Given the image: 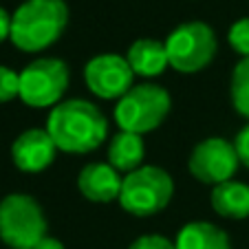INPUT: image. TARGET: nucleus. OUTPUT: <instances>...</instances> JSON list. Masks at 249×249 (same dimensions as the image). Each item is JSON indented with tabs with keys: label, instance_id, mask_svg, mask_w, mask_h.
<instances>
[{
	"label": "nucleus",
	"instance_id": "6",
	"mask_svg": "<svg viewBox=\"0 0 249 249\" xmlns=\"http://www.w3.org/2000/svg\"><path fill=\"white\" fill-rule=\"evenodd\" d=\"M170 66L179 73H198L216 55V36L214 29L205 22H185L179 24L165 40Z\"/></svg>",
	"mask_w": 249,
	"mask_h": 249
},
{
	"label": "nucleus",
	"instance_id": "21",
	"mask_svg": "<svg viewBox=\"0 0 249 249\" xmlns=\"http://www.w3.org/2000/svg\"><path fill=\"white\" fill-rule=\"evenodd\" d=\"M11 38V16L7 14V9L0 7V42Z\"/></svg>",
	"mask_w": 249,
	"mask_h": 249
},
{
	"label": "nucleus",
	"instance_id": "17",
	"mask_svg": "<svg viewBox=\"0 0 249 249\" xmlns=\"http://www.w3.org/2000/svg\"><path fill=\"white\" fill-rule=\"evenodd\" d=\"M230 44L240 57H249V18L236 20L230 27Z\"/></svg>",
	"mask_w": 249,
	"mask_h": 249
},
{
	"label": "nucleus",
	"instance_id": "7",
	"mask_svg": "<svg viewBox=\"0 0 249 249\" xmlns=\"http://www.w3.org/2000/svg\"><path fill=\"white\" fill-rule=\"evenodd\" d=\"M69 86V66L57 57H38L20 71V93L31 108L57 106Z\"/></svg>",
	"mask_w": 249,
	"mask_h": 249
},
{
	"label": "nucleus",
	"instance_id": "12",
	"mask_svg": "<svg viewBox=\"0 0 249 249\" xmlns=\"http://www.w3.org/2000/svg\"><path fill=\"white\" fill-rule=\"evenodd\" d=\"M126 60L132 73L141 77H157L170 66L165 44L152 38H141L132 42L126 53Z\"/></svg>",
	"mask_w": 249,
	"mask_h": 249
},
{
	"label": "nucleus",
	"instance_id": "9",
	"mask_svg": "<svg viewBox=\"0 0 249 249\" xmlns=\"http://www.w3.org/2000/svg\"><path fill=\"white\" fill-rule=\"evenodd\" d=\"M132 73L130 64L124 55L117 53H102L84 66V82L102 99H122L132 89Z\"/></svg>",
	"mask_w": 249,
	"mask_h": 249
},
{
	"label": "nucleus",
	"instance_id": "14",
	"mask_svg": "<svg viewBox=\"0 0 249 249\" xmlns=\"http://www.w3.org/2000/svg\"><path fill=\"white\" fill-rule=\"evenodd\" d=\"M177 249H231L230 236L207 221H192L181 227Z\"/></svg>",
	"mask_w": 249,
	"mask_h": 249
},
{
	"label": "nucleus",
	"instance_id": "1",
	"mask_svg": "<svg viewBox=\"0 0 249 249\" xmlns=\"http://www.w3.org/2000/svg\"><path fill=\"white\" fill-rule=\"evenodd\" d=\"M47 132L51 135L57 150L86 155L106 141L108 122L93 102L66 99L53 106L47 119Z\"/></svg>",
	"mask_w": 249,
	"mask_h": 249
},
{
	"label": "nucleus",
	"instance_id": "16",
	"mask_svg": "<svg viewBox=\"0 0 249 249\" xmlns=\"http://www.w3.org/2000/svg\"><path fill=\"white\" fill-rule=\"evenodd\" d=\"M231 104L245 119H249V57H243L231 73Z\"/></svg>",
	"mask_w": 249,
	"mask_h": 249
},
{
	"label": "nucleus",
	"instance_id": "22",
	"mask_svg": "<svg viewBox=\"0 0 249 249\" xmlns=\"http://www.w3.org/2000/svg\"><path fill=\"white\" fill-rule=\"evenodd\" d=\"M33 249H64V245H62L57 238H51V236H44V238L40 240V243L36 245Z\"/></svg>",
	"mask_w": 249,
	"mask_h": 249
},
{
	"label": "nucleus",
	"instance_id": "3",
	"mask_svg": "<svg viewBox=\"0 0 249 249\" xmlns=\"http://www.w3.org/2000/svg\"><path fill=\"white\" fill-rule=\"evenodd\" d=\"M174 194V181L163 168L141 165L124 177L119 203L132 216H152L165 210Z\"/></svg>",
	"mask_w": 249,
	"mask_h": 249
},
{
	"label": "nucleus",
	"instance_id": "11",
	"mask_svg": "<svg viewBox=\"0 0 249 249\" xmlns=\"http://www.w3.org/2000/svg\"><path fill=\"white\" fill-rule=\"evenodd\" d=\"M124 177L110 163H89L77 177V188L82 196L95 203H110L122 194Z\"/></svg>",
	"mask_w": 249,
	"mask_h": 249
},
{
	"label": "nucleus",
	"instance_id": "10",
	"mask_svg": "<svg viewBox=\"0 0 249 249\" xmlns=\"http://www.w3.org/2000/svg\"><path fill=\"white\" fill-rule=\"evenodd\" d=\"M57 146L47 128H29L16 137L11 146V159L22 172H42L55 161Z\"/></svg>",
	"mask_w": 249,
	"mask_h": 249
},
{
	"label": "nucleus",
	"instance_id": "18",
	"mask_svg": "<svg viewBox=\"0 0 249 249\" xmlns=\"http://www.w3.org/2000/svg\"><path fill=\"white\" fill-rule=\"evenodd\" d=\"M20 93V73L9 66H0V104L11 102Z\"/></svg>",
	"mask_w": 249,
	"mask_h": 249
},
{
	"label": "nucleus",
	"instance_id": "2",
	"mask_svg": "<svg viewBox=\"0 0 249 249\" xmlns=\"http://www.w3.org/2000/svg\"><path fill=\"white\" fill-rule=\"evenodd\" d=\"M69 24L64 0H24L11 16V42L27 53H40L55 44Z\"/></svg>",
	"mask_w": 249,
	"mask_h": 249
},
{
	"label": "nucleus",
	"instance_id": "5",
	"mask_svg": "<svg viewBox=\"0 0 249 249\" xmlns=\"http://www.w3.org/2000/svg\"><path fill=\"white\" fill-rule=\"evenodd\" d=\"M170 113V93L159 84L132 86L115 106V122L122 130L146 135L163 124Z\"/></svg>",
	"mask_w": 249,
	"mask_h": 249
},
{
	"label": "nucleus",
	"instance_id": "20",
	"mask_svg": "<svg viewBox=\"0 0 249 249\" xmlns=\"http://www.w3.org/2000/svg\"><path fill=\"white\" fill-rule=\"evenodd\" d=\"M234 146H236V152H238L240 163L249 168V124L238 132V135H236Z\"/></svg>",
	"mask_w": 249,
	"mask_h": 249
},
{
	"label": "nucleus",
	"instance_id": "4",
	"mask_svg": "<svg viewBox=\"0 0 249 249\" xmlns=\"http://www.w3.org/2000/svg\"><path fill=\"white\" fill-rule=\"evenodd\" d=\"M47 236V218L29 194H9L0 201V238L11 249H33Z\"/></svg>",
	"mask_w": 249,
	"mask_h": 249
},
{
	"label": "nucleus",
	"instance_id": "13",
	"mask_svg": "<svg viewBox=\"0 0 249 249\" xmlns=\"http://www.w3.org/2000/svg\"><path fill=\"white\" fill-rule=\"evenodd\" d=\"M212 207L218 216L225 218H247L249 216V185L240 181H225L212 190Z\"/></svg>",
	"mask_w": 249,
	"mask_h": 249
},
{
	"label": "nucleus",
	"instance_id": "15",
	"mask_svg": "<svg viewBox=\"0 0 249 249\" xmlns=\"http://www.w3.org/2000/svg\"><path fill=\"white\" fill-rule=\"evenodd\" d=\"M143 155H146L143 139H141V135H135V132L119 130L108 146V163L117 172L128 174L132 170L141 168L143 165Z\"/></svg>",
	"mask_w": 249,
	"mask_h": 249
},
{
	"label": "nucleus",
	"instance_id": "19",
	"mask_svg": "<svg viewBox=\"0 0 249 249\" xmlns=\"http://www.w3.org/2000/svg\"><path fill=\"white\" fill-rule=\"evenodd\" d=\"M128 249H177V245L170 238H165V236L148 234V236H139Z\"/></svg>",
	"mask_w": 249,
	"mask_h": 249
},
{
	"label": "nucleus",
	"instance_id": "8",
	"mask_svg": "<svg viewBox=\"0 0 249 249\" xmlns=\"http://www.w3.org/2000/svg\"><path fill=\"white\" fill-rule=\"evenodd\" d=\"M240 165L238 152L234 141H227L223 137H207L201 143H196L188 159L190 174L201 183L221 185L231 181Z\"/></svg>",
	"mask_w": 249,
	"mask_h": 249
}]
</instances>
